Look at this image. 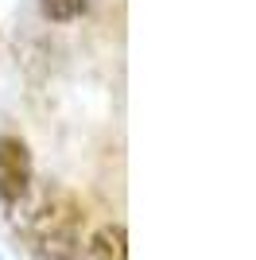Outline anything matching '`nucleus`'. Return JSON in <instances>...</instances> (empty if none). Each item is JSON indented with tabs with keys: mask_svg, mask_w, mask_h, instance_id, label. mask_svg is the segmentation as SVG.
Returning <instances> with one entry per match:
<instances>
[{
	"mask_svg": "<svg viewBox=\"0 0 256 260\" xmlns=\"http://www.w3.org/2000/svg\"><path fill=\"white\" fill-rule=\"evenodd\" d=\"M82 225H85V214L74 202V194H66V190L47 194L31 217V241L39 260H74Z\"/></svg>",
	"mask_w": 256,
	"mask_h": 260,
	"instance_id": "obj_1",
	"label": "nucleus"
},
{
	"mask_svg": "<svg viewBox=\"0 0 256 260\" xmlns=\"http://www.w3.org/2000/svg\"><path fill=\"white\" fill-rule=\"evenodd\" d=\"M31 175H35L31 148H27L20 136L4 132V136H0V202H4V206L23 202L27 190H31Z\"/></svg>",
	"mask_w": 256,
	"mask_h": 260,
	"instance_id": "obj_2",
	"label": "nucleus"
},
{
	"mask_svg": "<svg viewBox=\"0 0 256 260\" xmlns=\"http://www.w3.org/2000/svg\"><path fill=\"white\" fill-rule=\"evenodd\" d=\"M89 252L93 260H128V229L120 221H109L89 237Z\"/></svg>",
	"mask_w": 256,
	"mask_h": 260,
	"instance_id": "obj_3",
	"label": "nucleus"
},
{
	"mask_svg": "<svg viewBox=\"0 0 256 260\" xmlns=\"http://www.w3.org/2000/svg\"><path fill=\"white\" fill-rule=\"evenodd\" d=\"M39 12L51 23H70L85 12V0H39Z\"/></svg>",
	"mask_w": 256,
	"mask_h": 260,
	"instance_id": "obj_4",
	"label": "nucleus"
}]
</instances>
